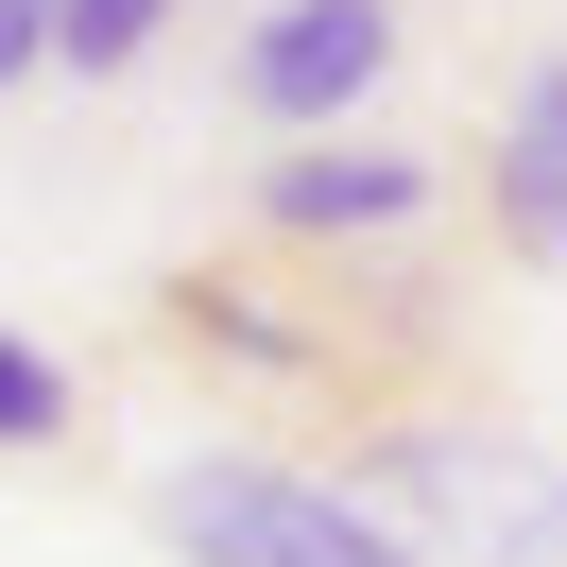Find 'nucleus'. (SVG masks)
Here are the masks:
<instances>
[{
  "label": "nucleus",
  "instance_id": "nucleus-1",
  "mask_svg": "<svg viewBox=\"0 0 567 567\" xmlns=\"http://www.w3.org/2000/svg\"><path fill=\"white\" fill-rule=\"evenodd\" d=\"M155 344L207 361L241 413L292 430H395V413H447L464 379V276L413 241H224L189 276H155Z\"/></svg>",
  "mask_w": 567,
  "mask_h": 567
},
{
  "label": "nucleus",
  "instance_id": "nucleus-8",
  "mask_svg": "<svg viewBox=\"0 0 567 567\" xmlns=\"http://www.w3.org/2000/svg\"><path fill=\"white\" fill-rule=\"evenodd\" d=\"M35 70H52V0H0V104H18Z\"/></svg>",
  "mask_w": 567,
  "mask_h": 567
},
{
  "label": "nucleus",
  "instance_id": "nucleus-3",
  "mask_svg": "<svg viewBox=\"0 0 567 567\" xmlns=\"http://www.w3.org/2000/svg\"><path fill=\"white\" fill-rule=\"evenodd\" d=\"M379 70H395V0H276L241 35V121H276V138H344L361 104H379Z\"/></svg>",
  "mask_w": 567,
  "mask_h": 567
},
{
  "label": "nucleus",
  "instance_id": "nucleus-6",
  "mask_svg": "<svg viewBox=\"0 0 567 567\" xmlns=\"http://www.w3.org/2000/svg\"><path fill=\"white\" fill-rule=\"evenodd\" d=\"M155 35H173V0H52V70H70V86H104V70H138Z\"/></svg>",
  "mask_w": 567,
  "mask_h": 567
},
{
  "label": "nucleus",
  "instance_id": "nucleus-7",
  "mask_svg": "<svg viewBox=\"0 0 567 567\" xmlns=\"http://www.w3.org/2000/svg\"><path fill=\"white\" fill-rule=\"evenodd\" d=\"M35 447H70V361L0 327V464H35Z\"/></svg>",
  "mask_w": 567,
  "mask_h": 567
},
{
  "label": "nucleus",
  "instance_id": "nucleus-5",
  "mask_svg": "<svg viewBox=\"0 0 567 567\" xmlns=\"http://www.w3.org/2000/svg\"><path fill=\"white\" fill-rule=\"evenodd\" d=\"M482 241L516 276H567V52H533V86L482 138Z\"/></svg>",
  "mask_w": 567,
  "mask_h": 567
},
{
  "label": "nucleus",
  "instance_id": "nucleus-4",
  "mask_svg": "<svg viewBox=\"0 0 567 567\" xmlns=\"http://www.w3.org/2000/svg\"><path fill=\"white\" fill-rule=\"evenodd\" d=\"M430 155L413 138H327V155H276L258 173V241H413L430 224Z\"/></svg>",
  "mask_w": 567,
  "mask_h": 567
},
{
  "label": "nucleus",
  "instance_id": "nucleus-2",
  "mask_svg": "<svg viewBox=\"0 0 567 567\" xmlns=\"http://www.w3.org/2000/svg\"><path fill=\"white\" fill-rule=\"evenodd\" d=\"M155 533L189 567H413V533L361 516L327 464H276V447H207L155 482Z\"/></svg>",
  "mask_w": 567,
  "mask_h": 567
}]
</instances>
